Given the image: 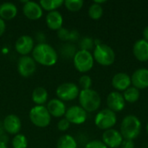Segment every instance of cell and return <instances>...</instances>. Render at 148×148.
<instances>
[{
  "label": "cell",
  "mask_w": 148,
  "mask_h": 148,
  "mask_svg": "<svg viewBox=\"0 0 148 148\" xmlns=\"http://www.w3.org/2000/svg\"><path fill=\"white\" fill-rule=\"evenodd\" d=\"M63 3L64 1L62 0H42L39 2V4L42 10L50 12L57 10V9H59Z\"/></svg>",
  "instance_id": "4316f807"
},
{
  "label": "cell",
  "mask_w": 148,
  "mask_h": 148,
  "mask_svg": "<svg viewBox=\"0 0 148 148\" xmlns=\"http://www.w3.org/2000/svg\"><path fill=\"white\" fill-rule=\"evenodd\" d=\"M122 95H123V97H124L126 102L134 103V102H136L140 99V91L138 88L131 86L127 89H126L123 92Z\"/></svg>",
  "instance_id": "484cf974"
},
{
  "label": "cell",
  "mask_w": 148,
  "mask_h": 148,
  "mask_svg": "<svg viewBox=\"0 0 148 148\" xmlns=\"http://www.w3.org/2000/svg\"><path fill=\"white\" fill-rule=\"evenodd\" d=\"M131 82L133 87L139 90L146 89L148 88V69H137L131 75Z\"/></svg>",
  "instance_id": "2e32d148"
},
{
  "label": "cell",
  "mask_w": 148,
  "mask_h": 148,
  "mask_svg": "<svg viewBox=\"0 0 148 148\" xmlns=\"http://www.w3.org/2000/svg\"><path fill=\"white\" fill-rule=\"evenodd\" d=\"M45 22H46V25L49 29L57 31L61 28H62L63 17L62 15L58 10L50 11L46 15Z\"/></svg>",
  "instance_id": "ffe728a7"
},
{
  "label": "cell",
  "mask_w": 148,
  "mask_h": 148,
  "mask_svg": "<svg viewBox=\"0 0 148 148\" xmlns=\"http://www.w3.org/2000/svg\"><path fill=\"white\" fill-rule=\"evenodd\" d=\"M120 148H135L134 141L131 140H123Z\"/></svg>",
  "instance_id": "e575fe53"
},
{
  "label": "cell",
  "mask_w": 148,
  "mask_h": 148,
  "mask_svg": "<svg viewBox=\"0 0 148 148\" xmlns=\"http://www.w3.org/2000/svg\"><path fill=\"white\" fill-rule=\"evenodd\" d=\"M80 106L87 112L93 113L97 111L101 103V98L99 93L92 88L82 89L78 96Z\"/></svg>",
  "instance_id": "3957f363"
},
{
  "label": "cell",
  "mask_w": 148,
  "mask_h": 148,
  "mask_svg": "<svg viewBox=\"0 0 148 148\" xmlns=\"http://www.w3.org/2000/svg\"><path fill=\"white\" fill-rule=\"evenodd\" d=\"M146 130H147V133L148 134V122L147 123V126H146Z\"/></svg>",
  "instance_id": "b9f144b4"
},
{
  "label": "cell",
  "mask_w": 148,
  "mask_h": 148,
  "mask_svg": "<svg viewBox=\"0 0 148 148\" xmlns=\"http://www.w3.org/2000/svg\"><path fill=\"white\" fill-rule=\"evenodd\" d=\"M141 121L134 114L125 116L121 121L120 132L124 140H134L141 132Z\"/></svg>",
  "instance_id": "7a4b0ae2"
},
{
  "label": "cell",
  "mask_w": 148,
  "mask_h": 148,
  "mask_svg": "<svg viewBox=\"0 0 148 148\" xmlns=\"http://www.w3.org/2000/svg\"><path fill=\"white\" fill-rule=\"evenodd\" d=\"M6 29V23L5 21H3L2 18H0V37L4 34Z\"/></svg>",
  "instance_id": "8d00e7d4"
},
{
  "label": "cell",
  "mask_w": 148,
  "mask_h": 148,
  "mask_svg": "<svg viewBox=\"0 0 148 148\" xmlns=\"http://www.w3.org/2000/svg\"><path fill=\"white\" fill-rule=\"evenodd\" d=\"M95 62L101 66H111L115 61V53L114 49L108 44L99 43L95 45L93 52Z\"/></svg>",
  "instance_id": "277c9868"
},
{
  "label": "cell",
  "mask_w": 148,
  "mask_h": 148,
  "mask_svg": "<svg viewBox=\"0 0 148 148\" xmlns=\"http://www.w3.org/2000/svg\"><path fill=\"white\" fill-rule=\"evenodd\" d=\"M4 129H3V121H0V140L2 141L3 139H6V137L4 136Z\"/></svg>",
  "instance_id": "74e56055"
},
{
  "label": "cell",
  "mask_w": 148,
  "mask_h": 148,
  "mask_svg": "<svg viewBox=\"0 0 148 148\" xmlns=\"http://www.w3.org/2000/svg\"><path fill=\"white\" fill-rule=\"evenodd\" d=\"M88 16H89V17L91 19L98 20L103 15V8H102V6L101 4H98V3L93 2V3L88 8Z\"/></svg>",
  "instance_id": "83f0119b"
},
{
  "label": "cell",
  "mask_w": 148,
  "mask_h": 148,
  "mask_svg": "<svg viewBox=\"0 0 148 148\" xmlns=\"http://www.w3.org/2000/svg\"><path fill=\"white\" fill-rule=\"evenodd\" d=\"M36 40L38 42V43H44L46 42V36L43 32L39 31L36 35Z\"/></svg>",
  "instance_id": "d590c367"
},
{
  "label": "cell",
  "mask_w": 148,
  "mask_h": 148,
  "mask_svg": "<svg viewBox=\"0 0 148 148\" xmlns=\"http://www.w3.org/2000/svg\"><path fill=\"white\" fill-rule=\"evenodd\" d=\"M95 3H98V4H102V3H106V1L105 0H101V1H99V0H96V1H94Z\"/></svg>",
  "instance_id": "60d3db41"
},
{
  "label": "cell",
  "mask_w": 148,
  "mask_h": 148,
  "mask_svg": "<svg viewBox=\"0 0 148 148\" xmlns=\"http://www.w3.org/2000/svg\"><path fill=\"white\" fill-rule=\"evenodd\" d=\"M79 87L74 82H63L60 84L56 90V95L57 98L64 101H71L78 98L80 94Z\"/></svg>",
  "instance_id": "ba28073f"
},
{
  "label": "cell",
  "mask_w": 148,
  "mask_h": 148,
  "mask_svg": "<svg viewBox=\"0 0 148 148\" xmlns=\"http://www.w3.org/2000/svg\"><path fill=\"white\" fill-rule=\"evenodd\" d=\"M29 118L30 122L39 128L47 127L51 122V115L46 106H34L29 110Z\"/></svg>",
  "instance_id": "5b68a950"
},
{
  "label": "cell",
  "mask_w": 148,
  "mask_h": 148,
  "mask_svg": "<svg viewBox=\"0 0 148 148\" xmlns=\"http://www.w3.org/2000/svg\"><path fill=\"white\" fill-rule=\"evenodd\" d=\"M64 118L67 119L70 124L81 125L87 121L88 113L81 106H71L67 108Z\"/></svg>",
  "instance_id": "30bf717a"
},
{
  "label": "cell",
  "mask_w": 148,
  "mask_h": 148,
  "mask_svg": "<svg viewBox=\"0 0 148 148\" xmlns=\"http://www.w3.org/2000/svg\"><path fill=\"white\" fill-rule=\"evenodd\" d=\"M0 148H8L7 147V144L0 140Z\"/></svg>",
  "instance_id": "ab89813d"
},
{
  "label": "cell",
  "mask_w": 148,
  "mask_h": 148,
  "mask_svg": "<svg viewBox=\"0 0 148 148\" xmlns=\"http://www.w3.org/2000/svg\"><path fill=\"white\" fill-rule=\"evenodd\" d=\"M3 126L5 133L15 136L20 134L22 129V121L17 115L11 114L4 117L3 121Z\"/></svg>",
  "instance_id": "5bb4252c"
},
{
  "label": "cell",
  "mask_w": 148,
  "mask_h": 148,
  "mask_svg": "<svg viewBox=\"0 0 148 148\" xmlns=\"http://www.w3.org/2000/svg\"><path fill=\"white\" fill-rule=\"evenodd\" d=\"M143 39L148 42V25L143 29Z\"/></svg>",
  "instance_id": "f35d334b"
},
{
  "label": "cell",
  "mask_w": 148,
  "mask_h": 148,
  "mask_svg": "<svg viewBox=\"0 0 148 148\" xmlns=\"http://www.w3.org/2000/svg\"><path fill=\"white\" fill-rule=\"evenodd\" d=\"M84 148H108V147L100 140H94L88 142Z\"/></svg>",
  "instance_id": "836d02e7"
},
{
  "label": "cell",
  "mask_w": 148,
  "mask_h": 148,
  "mask_svg": "<svg viewBox=\"0 0 148 148\" xmlns=\"http://www.w3.org/2000/svg\"><path fill=\"white\" fill-rule=\"evenodd\" d=\"M73 63L75 69L80 73H87L90 71L95 63L93 54L90 51L77 50L73 58Z\"/></svg>",
  "instance_id": "8992f818"
},
{
  "label": "cell",
  "mask_w": 148,
  "mask_h": 148,
  "mask_svg": "<svg viewBox=\"0 0 148 148\" xmlns=\"http://www.w3.org/2000/svg\"><path fill=\"white\" fill-rule=\"evenodd\" d=\"M78 46L80 50L91 51L95 47V39L90 36H83L78 41Z\"/></svg>",
  "instance_id": "f1b7e54d"
},
{
  "label": "cell",
  "mask_w": 148,
  "mask_h": 148,
  "mask_svg": "<svg viewBox=\"0 0 148 148\" xmlns=\"http://www.w3.org/2000/svg\"><path fill=\"white\" fill-rule=\"evenodd\" d=\"M32 58L40 65L45 67L54 66L58 60L56 50L49 43H37L32 51Z\"/></svg>",
  "instance_id": "6da1fadb"
},
{
  "label": "cell",
  "mask_w": 148,
  "mask_h": 148,
  "mask_svg": "<svg viewBox=\"0 0 148 148\" xmlns=\"http://www.w3.org/2000/svg\"><path fill=\"white\" fill-rule=\"evenodd\" d=\"M70 125L71 124L69 122V121L67 119L62 118V119H60V121L57 123V129L61 132H66L70 127Z\"/></svg>",
  "instance_id": "d6a6232c"
},
{
  "label": "cell",
  "mask_w": 148,
  "mask_h": 148,
  "mask_svg": "<svg viewBox=\"0 0 148 148\" xmlns=\"http://www.w3.org/2000/svg\"><path fill=\"white\" fill-rule=\"evenodd\" d=\"M11 146L13 148H27L28 140L24 134H18L15 135L11 140Z\"/></svg>",
  "instance_id": "f546056e"
},
{
  "label": "cell",
  "mask_w": 148,
  "mask_h": 148,
  "mask_svg": "<svg viewBox=\"0 0 148 148\" xmlns=\"http://www.w3.org/2000/svg\"><path fill=\"white\" fill-rule=\"evenodd\" d=\"M57 36L58 38L65 42H78L80 40V34L77 30L72 29L69 30L66 28H61L59 30H57Z\"/></svg>",
  "instance_id": "603a6c76"
},
{
  "label": "cell",
  "mask_w": 148,
  "mask_h": 148,
  "mask_svg": "<svg viewBox=\"0 0 148 148\" xmlns=\"http://www.w3.org/2000/svg\"><path fill=\"white\" fill-rule=\"evenodd\" d=\"M83 4L84 2L82 0H66L63 3L65 8L71 12L79 11L83 7Z\"/></svg>",
  "instance_id": "4dcf8cb0"
},
{
  "label": "cell",
  "mask_w": 148,
  "mask_h": 148,
  "mask_svg": "<svg viewBox=\"0 0 148 148\" xmlns=\"http://www.w3.org/2000/svg\"><path fill=\"white\" fill-rule=\"evenodd\" d=\"M123 140L121 132L114 128L106 130L102 134V142L108 148H119Z\"/></svg>",
  "instance_id": "7c38bea8"
},
{
  "label": "cell",
  "mask_w": 148,
  "mask_h": 148,
  "mask_svg": "<svg viewBox=\"0 0 148 148\" xmlns=\"http://www.w3.org/2000/svg\"><path fill=\"white\" fill-rule=\"evenodd\" d=\"M79 85L82 89H89L92 86V78L88 75H83L79 79Z\"/></svg>",
  "instance_id": "1f68e13d"
},
{
  "label": "cell",
  "mask_w": 148,
  "mask_h": 148,
  "mask_svg": "<svg viewBox=\"0 0 148 148\" xmlns=\"http://www.w3.org/2000/svg\"><path fill=\"white\" fill-rule=\"evenodd\" d=\"M117 122V115L114 112L108 108L99 111L95 118V126L101 130H108L114 127Z\"/></svg>",
  "instance_id": "52a82bcc"
},
{
  "label": "cell",
  "mask_w": 148,
  "mask_h": 148,
  "mask_svg": "<svg viewBox=\"0 0 148 148\" xmlns=\"http://www.w3.org/2000/svg\"><path fill=\"white\" fill-rule=\"evenodd\" d=\"M49 94L46 88L42 87H37L33 89L31 94V100L36 106H44L48 102Z\"/></svg>",
  "instance_id": "7402d4cb"
},
{
  "label": "cell",
  "mask_w": 148,
  "mask_h": 148,
  "mask_svg": "<svg viewBox=\"0 0 148 148\" xmlns=\"http://www.w3.org/2000/svg\"><path fill=\"white\" fill-rule=\"evenodd\" d=\"M107 105L108 109L112 110L116 114L125 108L126 101L121 92L113 91L109 93L107 97Z\"/></svg>",
  "instance_id": "4fadbf2b"
},
{
  "label": "cell",
  "mask_w": 148,
  "mask_h": 148,
  "mask_svg": "<svg viewBox=\"0 0 148 148\" xmlns=\"http://www.w3.org/2000/svg\"><path fill=\"white\" fill-rule=\"evenodd\" d=\"M113 88L118 92H124L129 87H131V76L124 72H120L115 74L111 81Z\"/></svg>",
  "instance_id": "e0dca14e"
},
{
  "label": "cell",
  "mask_w": 148,
  "mask_h": 148,
  "mask_svg": "<svg viewBox=\"0 0 148 148\" xmlns=\"http://www.w3.org/2000/svg\"><path fill=\"white\" fill-rule=\"evenodd\" d=\"M23 13L29 20H38L43 15V10L40 6L39 3L33 1H26L23 5Z\"/></svg>",
  "instance_id": "9a60e30c"
},
{
  "label": "cell",
  "mask_w": 148,
  "mask_h": 148,
  "mask_svg": "<svg viewBox=\"0 0 148 148\" xmlns=\"http://www.w3.org/2000/svg\"><path fill=\"white\" fill-rule=\"evenodd\" d=\"M77 52L76 46L72 42H65L61 46V56L65 59H73Z\"/></svg>",
  "instance_id": "d4e9b609"
},
{
  "label": "cell",
  "mask_w": 148,
  "mask_h": 148,
  "mask_svg": "<svg viewBox=\"0 0 148 148\" xmlns=\"http://www.w3.org/2000/svg\"><path fill=\"white\" fill-rule=\"evenodd\" d=\"M133 54L140 62L148 61V42L143 38L137 40L133 46Z\"/></svg>",
  "instance_id": "d6986e66"
},
{
  "label": "cell",
  "mask_w": 148,
  "mask_h": 148,
  "mask_svg": "<svg viewBox=\"0 0 148 148\" xmlns=\"http://www.w3.org/2000/svg\"><path fill=\"white\" fill-rule=\"evenodd\" d=\"M76 140L70 134H63L61 136L56 143V148H77Z\"/></svg>",
  "instance_id": "cb8c5ba5"
},
{
  "label": "cell",
  "mask_w": 148,
  "mask_h": 148,
  "mask_svg": "<svg viewBox=\"0 0 148 148\" xmlns=\"http://www.w3.org/2000/svg\"><path fill=\"white\" fill-rule=\"evenodd\" d=\"M34 48V39L28 35H23L19 36L15 42V49L19 55H21V56H28L29 53H32Z\"/></svg>",
  "instance_id": "8fae6325"
},
{
  "label": "cell",
  "mask_w": 148,
  "mask_h": 148,
  "mask_svg": "<svg viewBox=\"0 0 148 148\" xmlns=\"http://www.w3.org/2000/svg\"><path fill=\"white\" fill-rule=\"evenodd\" d=\"M16 69L18 74L24 78H28L35 74L36 70V63L32 58V56H20L17 61Z\"/></svg>",
  "instance_id": "9c48e42d"
},
{
  "label": "cell",
  "mask_w": 148,
  "mask_h": 148,
  "mask_svg": "<svg viewBox=\"0 0 148 148\" xmlns=\"http://www.w3.org/2000/svg\"><path fill=\"white\" fill-rule=\"evenodd\" d=\"M18 13L16 4L10 2H4L0 4V18L3 21H10L14 19Z\"/></svg>",
  "instance_id": "44dd1931"
},
{
  "label": "cell",
  "mask_w": 148,
  "mask_h": 148,
  "mask_svg": "<svg viewBox=\"0 0 148 148\" xmlns=\"http://www.w3.org/2000/svg\"><path fill=\"white\" fill-rule=\"evenodd\" d=\"M46 108L51 117H55V118H62V116L65 115L67 110L65 103L62 101L59 100L58 98H54L49 100L47 102Z\"/></svg>",
  "instance_id": "ac0fdd59"
}]
</instances>
